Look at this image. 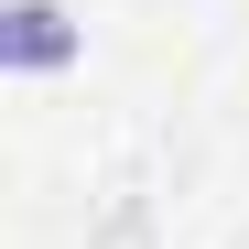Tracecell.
<instances>
[{
    "instance_id": "obj_1",
    "label": "cell",
    "mask_w": 249,
    "mask_h": 249,
    "mask_svg": "<svg viewBox=\"0 0 249 249\" xmlns=\"http://www.w3.org/2000/svg\"><path fill=\"white\" fill-rule=\"evenodd\" d=\"M76 54H87V33L65 22V0H11L0 11V65L11 76H65Z\"/></svg>"
}]
</instances>
